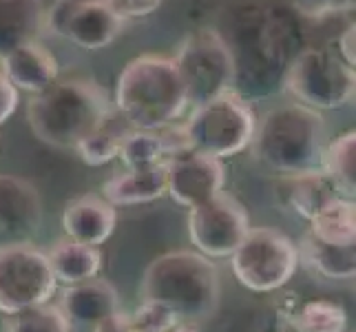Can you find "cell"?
<instances>
[{
	"mask_svg": "<svg viewBox=\"0 0 356 332\" xmlns=\"http://www.w3.org/2000/svg\"><path fill=\"white\" fill-rule=\"evenodd\" d=\"M354 35H356V27L354 22L350 27H346L343 31L341 40H339V49H341V56H343V63L350 65L354 69V63H356V52H354Z\"/></svg>",
	"mask_w": 356,
	"mask_h": 332,
	"instance_id": "obj_34",
	"label": "cell"
},
{
	"mask_svg": "<svg viewBox=\"0 0 356 332\" xmlns=\"http://www.w3.org/2000/svg\"><path fill=\"white\" fill-rule=\"evenodd\" d=\"M166 193V162L127 168L102 187V198L113 206H135L159 200Z\"/></svg>",
	"mask_w": 356,
	"mask_h": 332,
	"instance_id": "obj_17",
	"label": "cell"
},
{
	"mask_svg": "<svg viewBox=\"0 0 356 332\" xmlns=\"http://www.w3.org/2000/svg\"><path fill=\"white\" fill-rule=\"evenodd\" d=\"M294 326L299 332H346L348 313L334 301H308L297 313Z\"/></svg>",
	"mask_w": 356,
	"mask_h": 332,
	"instance_id": "obj_27",
	"label": "cell"
},
{
	"mask_svg": "<svg viewBox=\"0 0 356 332\" xmlns=\"http://www.w3.org/2000/svg\"><path fill=\"white\" fill-rule=\"evenodd\" d=\"M237 281L252 292H275L297 273L299 248L275 228H250L230 257Z\"/></svg>",
	"mask_w": 356,
	"mask_h": 332,
	"instance_id": "obj_7",
	"label": "cell"
},
{
	"mask_svg": "<svg viewBox=\"0 0 356 332\" xmlns=\"http://www.w3.org/2000/svg\"><path fill=\"white\" fill-rule=\"evenodd\" d=\"M308 235L330 246H350L356 242V206L354 200L334 198L310 219Z\"/></svg>",
	"mask_w": 356,
	"mask_h": 332,
	"instance_id": "obj_21",
	"label": "cell"
},
{
	"mask_svg": "<svg viewBox=\"0 0 356 332\" xmlns=\"http://www.w3.org/2000/svg\"><path fill=\"white\" fill-rule=\"evenodd\" d=\"M63 313L69 322L97 324L104 317L120 310V294L104 279H89L82 284L69 286L63 297Z\"/></svg>",
	"mask_w": 356,
	"mask_h": 332,
	"instance_id": "obj_19",
	"label": "cell"
},
{
	"mask_svg": "<svg viewBox=\"0 0 356 332\" xmlns=\"http://www.w3.org/2000/svg\"><path fill=\"white\" fill-rule=\"evenodd\" d=\"M308 262L318 275L325 279H354L356 275V246H330L312 239L310 235L303 239L299 251V260Z\"/></svg>",
	"mask_w": 356,
	"mask_h": 332,
	"instance_id": "obj_25",
	"label": "cell"
},
{
	"mask_svg": "<svg viewBox=\"0 0 356 332\" xmlns=\"http://www.w3.org/2000/svg\"><path fill=\"white\" fill-rule=\"evenodd\" d=\"M334 198H339V193L323 171H314V173H305V175H294L288 182L286 204L299 217L308 219V221Z\"/></svg>",
	"mask_w": 356,
	"mask_h": 332,
	"instance_id": "obj_22",
	"label": "cell"
},
{
	"mask_svg": "<svg viewBox=\"0 0 356 332\" xmlns=\"http://www.w3.org/2000/svg\"><path fill=\"white\" fill-rule=\"evenodd\" d=\"M299 14L310 18H325L334 14H346L354 9V0H294Z\"/></svg>",
	"mask_w": 356,
	"mask_h": 332,
	"instance_id": "obj_30",
	"label": "cell"
},
{
	"mask_svg": "<svg viewBox=\"0 0 356 332\" xmlns=\"http://www.w3.org/2000/svg\"><path fill=\"white\" fill-rule=\"evenodd\" d=\"M252 153L268 168L288 177L321 171L325 153V120L299 102L270 109L257 120Z\"/></svg>",
	"mask_w": 356,
	"mask_h": 332,
	"instance_id": "obj_2",
	"label": "cell"
},
{
	"mask_svg": "<svg viewBox=\"0 0 356 332\" xmlns=\"http://www.w3.org/2000/svg\"><path fill=\"white\" fill-rule=\"evenodd\" d=\"M118 224V208L100 195H82L71 200L63 211L65 235L73 242L100 246L113 235Z\"/></svg>",
	"mask_w": 356,
	"mask_h": 332,
	"instance_id": "obj_15",
	"label": "cell"
},
{
	"mask_svg": "<svg viewBox=\"0 0 356 332\" xmlns=\"http://www.w3.org/2000/svg\"><path fill=\"white\" fill-rule=\"evenodd\" d=\"M294 27L288 18L277 16L273 9L248 11L226 40L232 65H235V91L241 100L270 95L284 84V76L292 63L288 49H292Z\"/></svg>",
	"mask_w": 356,
	"mask_h": 332,
	"instance_id": "obj_1",
	"label": "cell"
},
{
	"mask_svg": "<svg viewBox=\"0 0 356 332\" xmlns=\"http://www.w3.org/2000/svg\"><path fill=\"white\" fill-rule=\"evenodd\" d=\"M129 131L131 127L127 125V120L122 118L118 111H111L100 127L76 144V151L84 164L104 166L118 157L122 140H124V135Z\"/></svg>",
	"mask_w": 356,
	"mask_h": 332,
	"instance_id": "obj_23",
	"label": "cell"
},
{
	"mask_svg": "<svg viewBox=\"0 0 356 332\" xmlns=\"http://www.w3.org/2000/svg\"><path fill=\"white\" fill-rule=\"evenodd\" d=\"M51 273L58 284L76 286L82 281L95 279L102 268V253L95 246L73 242L69 237L56 242V246L47 255Z\"/></svg>",
	"mask_w": 356,
	"mask_h": 332,
	"instance_id": "obj_20",
	"label": "cell"
},
{
	"mask_svg": "<svg viewBox=\"0 0 356 332\" xmlns=\"http://www.w3.org/2000/svg\"><path fill=\"white\" fill-rule=\"evenodd\" d=\"M18 102H20L18 89L7 80L5 73L0 71V125H5V122L16 113Z\"/></svg>",
	"mask_w": 356,
	"mask_h": 332,
	"instance_id": "obj_32",
	"label": "cell"
},
{
	"mask_svg": "<svg viewBox=\"0 0 356 332\" xmlns=\"http://www.w3.org/2000/svg\"><path fill=\"white\" fill-rule=\"evenodd\" d=\"M250 230L245 208L222 193L188 213V237L200 255L208 260H228Z\"/></svg>",
	"mask_w": 356,
	"mask_h": 332,
	"instance_id": "obj_11",
	"label": "cell"
},
{
	"mask_svg": "<svg viewBox=\"0 0 356 332\" xmlns=\"http://www.w3.org/2000/svg\"><path fill=\"white\" fill-rule=\"evenodd\" d=\"M142 297L168 306L179 319H211L222 297L219 268L193 251L166 253L151 262L142 279Z\"/></svg>",
	"mask_w": 356,
	"mask_h": 332,
	"instance_id": "obj_4",
	"label": "cell"
},
{
	"mask_svg": "<svg viewBox=\"0 0 356 332\" xmlns=\"http://www.w3.org/2000/svg\"><path fill=\"white\" fill-rule=\"evenodd\" d=\"M321 171L334 184L337 193L354 200L356 191V133L346 131L325 146Z\"/></svg>",
	"mask_w": 356,
	"mask_h": 332,
	"instance_id": "obj_24",
	"label": "cell"
},
{
	"mask_svg": "<svg viewBox=\"0 0 356 332\" xmlns=\"http://www.w3.org/2000/svg\"><path fill=\"white\" fill-rule=\"evenodd\" d=\"M226 171L222 159L197 151L181 153L166 162V193L179 206L195 208L224 193Z\"/></svg>",
	"mask_w": 356,
	"mask_h": 332,
	"instance_id": "obj_13",
	"label": "cell"
},
{
	"mask_svg": "<svg viewBox=\"0 0 356 332\" xmlns=\"http://www.w3.org/2000/svg\"><path fill=\"white\" fill-rule=\"evenodd\" d=\"M44 27L80 49L97 52L122 33V20L108 0H56L44 14Z\"/></svg>",
	"mask_w": 356,
	"mask_h": 332,
	"instance_id": "obj_12",
	"label": "cell"
},
{
	"mask_svg": "<svg viewBox=\"0 0 356 332\" xmlns=\"http://www.w3.org/2000/svg\"><path fill=\"white\" fill-rule=\"evenodd\" d=\"M129 317L135 332H170L179 326V317L168 306L153 299H144Z\"/></svg>",
	"mask_w": 356,
	"mask_h": 332,
	"instance_id": "obj_29",
	"label": "cell"
},
{
	"mask_svg": "<svg viewBox=\"0 0 356 332\" xmlns=\"http://www.w3.org/2000/svg\"><path fill=\"white\" fill-rule=\"evenodd\" d=\"M3 71L7 80L14 84L16 89L29 91V93H40L49 89L58 80V63L51 56V52L35 40L29 45H22L7 54L3 60Z\"/></svg>",
	"mask_w": 356,
	"mask_h": 332,
	"instance_id": "obj_16",
	"label": "cell"
},
{
	"mask_svg": "<svg viewBox=\"0 0 356 332\" xmlns=\"http://www.w3.org/2000/svg\"><path fill=\"white\" fill-rule=\"evenodd\" d=\"M106 91L93 80H63L35 93L27 106L33 133L51 146L76 149L111 113Z\"/></svg>",
	"mask_w": 356,
	"mask_h": 332,
	"instance_id": "obj_5",
	"label": "cell"
},
{
	"mask_svg": "<svg viewBox=\"0 0 356 332\" xmlns=\"http://www.w3.org/2000/svg\"><path fill=\"white\" fill-rule=\"evenodd\" d=\"M44 14L42 0H0V60L14 49L38 40Z\"/></svg>",
	"mask_w": 356,
	"mask_h": 332,
	"instance_id": "obj_18",
	"label": "cell"
},
{
	"mask_svg": "<svg viewBox=\"0 0 356 332\" xmlns=\"http://www.w3.org/2000/svg\"><path fill=\"white\" fill-rule=\"evenodd\" d=\"M175 65L186 89V100L195 109L232 91L235 65L222 33L213 29L191 33L179 45Z\"/></svg>",
	"mask_w": 356,
	"mask_h": 332,
	"instance_id": "obj_9",
	"label": "cell"
},
{
	"mask_svg": "<svg viewBox=\"0 0 356 332\" xmlns=\"http://www.w3.org/2000/svg\"><path fill=\"white\" fill-rule=\"evenodd\" d=\"M184 129L191 151L226 159L252 144L257 118L248 102L241 100L235 91H228L195 109Z\"/></svg>",
	"mask_w": 356,
	"mask_h": 332,
	"instance_id": "obj_6",
	"label": "cell"
},
{
	"mask_svg": "<svg viewBox=\"0 0 356 332\" xmlns=\"http://www.w3.org/2000/svg\"><path fill=\"white\" fill-rule=\"evenodd\" d=\"M58 288L47 255L29 244L0 248V313L20 310L49 303Z\"/></svg>",
	"mask_w": 356,
	"mask_h": 332,
	"instance_id": "obj_10",
	"label": "cell"
},
{
	"mask_svg": "<svg viewBox=\"0 0 356 332\" xmlns=\"http://www.w3.org/2000/svg\"><path fill=\"white\" fill-rule=\"evenodd\" d=\"M170 332H197V330H195L193 326H175Z\"/></svg>",
	"mask_w": 356,
	"mask_h": 332,
	"instance_id": "obj_35",
	"label": "cell"
},
{
	"mask_svg": "<svg viewBox=\"0 0 356 332\" xmlns=\"http://www.w3.org/2000/svg\"><path fill=\"white\" fill-rule=\"evenodd\" d=\"M284 87L299 104L323 111L346 106L356 89L354 69L323 49H303L292 58Z\"/></svg>",
	"mask_w": 356,
	"mask_h": 332,
	"instance_id": "obj_8",
	"label": "cell"
},
{
	"mask_svg": "<svg viewBox=\"0 0 356 332\" xmlns=\"http://www.w3.org/2000/svg\"><path fill=\"white\" fill-rule=\"evenodd\" d=\"M118 157L127 164V168H144L159 164L164 157L162 140H159L157 131L131 129L122 140Z\"/></svg>",
	"mask_w": 356,
	"mask_h": 332,
	"instance_id": "obj_28",
	"label": "cell"
},
{
	"mask_svg": "<svg viewBox=\"0 0 356 332\" xmlns=\"http://www.w3.org/2000/svg\"><path fill=\"white\" fill-rule=\"evenodd\" d=\"M162 3L164 0H108V5H111V9L122 20L149 16Z\"/></svg>",
	"mask_w": 356,
	"mask_h": 332,
	"instance_id": "obj_31",
	"label": "cell"
},
{
	"mask_svg": "<svg viewBox=\"0 0 356 332\" xmlns=\"http://www.w3.org/2000/svg\"><path fill=\"white\" fill-rule=\"evenodd\" d=\"M5 332H71V322L60 306L42 303L9 315Z\"/></svg>",
	"mask_w": 356,
	"mask_h": 332,
	"instance_id": "obj_26",
	"label": "cell"
},
{
	"mask_svg": "<svg viewBox=\"0 0 356 332\" xmlns=\"http://www.w3.org/2000/svg\"><path fill=\"white\" fill-rule=\"evenodd\" d=\"M186 104V89L170 58H135L118 78L115 106L131 129H164L181 116Z\"/></svg>",
	"mask_w": 356,
	"mask_h": 332,
	"instance_id": "obj_3",
	"label": "cell"
},
{
	"mask_svg": "<svg viewBox=\"0 0 356 332\" xmlns=\"http://www.w3.org/2000/svg\"><path fill=\"white\" fill-rule=\"evenodd\" d=\"M42 221L40 195L29 182L0 175V248L29 244Z\"/></svg>",
	"mask_w": 356,
	"mask_h": 332,
	"instance_id": "obj_14",
	"label": "cell"
},
{
	"mask_svg": "<svg viewBox=\"0 0 356 332\" xmlns=\"http://www.w3.org/2000/svg\"><path fill=\"white\" fill-rule=\"evenodd\" d=\"M93 332H135L133 324H131V317L127 313H113V315H108L104 317L102 322H97Z\"/></svg>",
	"mask_w": 356,
	"mask_h": 332,
	"instance_id": "obj_33",
	"label": "cell"
}]
</instances>
